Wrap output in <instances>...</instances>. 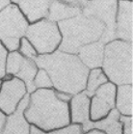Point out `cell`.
I'll return each mask as SVG.
<instances>
[{
	"instance_id": "6da1fadb",
	"label": "cell",
	"mask_w": 133,
	"mask_h": 134,
	"mask_svg": "<svg viewBox=\"0 0 133 134\" xmlns=\"http://www.w3.org/2000/svg\"><path fill=\"white\" fill-rule=\"evenodd\" d=\"M34 61L48 73L56 91L73 96L86 88L89 69L77 55L58 50L50 54L38 55Z\"/></svg>"
},
{
	"instance_id": "7a4b0ae2",
	"label": "cell",
	"mask_w": 133,
	"mask_h": 134,
	"mask_svg": "<svg viewBox=\"0 0 133 134\" xmlns=\"http://www.w3.org/2000/svg\"><path fill=\"white\" fill-rule=\"evenodd\" d=\"M25 119L42 132H49L70 124L69 102L61 99L56 90L37 89L29 94Z\"/></svg>"
},
{
	"instance_id": "3957f363",
	"label": "cell",
	"mask_w": 133,
	"mask_h": 134,
	"mask_svg": "<svg viewBox=\"0 0 133 134\" xmlns=\"http://www.w3.org/2000/svg\"><path fill=\"white\" fill-rule=\"evenodd\" d=\"M57 24L62 35L59 50L70 54L77 53L83 46L99 41L105 29L98 19L82 13Z\"/></svg>"
},
{
	"instance_id": "277c9868",
	"label": "cell",
	"mask_w": 133,
	"mask_h": 134,
	"mask_svg": "<svg viewBox=\"0 0 133 134\" xmlns=\"http://www.w3.org/2000/svg\"><path fill=\"white\" fill-rule=\"evenodd\" d=\"M102 70L115 85L132 84V43L113 40L104 46Z\"/></svg>"
},
{
	"instance_id": "5b68a950",
	"label": "cell",
	"mask_w": 133,
	"mask_h": 134,
	"mask_svg": "<svg viewBox=\"0 0 133 134\" xmlns=\"http://www.w3.org/2000/svg\"><path fill=\"white\" fill-rule=\"evenodd\" d=\"M25 36L41 55L54 52L62 41L58 24L48 19H42L28 25Z\"/></svg>"
},
{
	"instance_id": "8992f818",
	"label": "cell",
	"mask_w": 133,
	"mask_h": 134,
	"mask_svg": "<svg viewBox=\"0 0 133 134\" xmlns=\"http://www.w3.org/2000/svg\"><path fill=\"white\" fill-rule=\"evenodd\" d=\"M116 0H92L90 2L87 1L81 11L82 14L97 18L105 25L104 32L99 40L102 43H107L116 39Z\"/></svg>"
},
{
	"instance_id": "52a82bcc",
	"label": "cell",
	"mask_w": 133,
	"mask_h": 134,
	"mask_svg": "<svg viewBox=\"0 0 133 134\" xmlns=\"http://www.w3.org/2000/svg\"><path fill=\"white\" fill-rule=\"evenodd\" d=\"M117 86L106 82L97 88L90 98V120L93 122L105 119L113 109H115Z\"/></svg>"
},
{
	"instance_id": "ba28073f",
	"label": "cell",
	"mask_w": 133,
	"mask_h": 134,
	"mask_svg": "<svg viewBox=\"0 0 133 134\" xmlns=\"http://www.w3.org/2000/svg\"><path fill=\"white\" fill-rule=\"evenodd\" d=\"M28 22L18 6H7L0 11V40L9 38L21 39L26 33Z\"/></svg>"
},
{
	"instance_id": "9c48e42d",
	"label": "cell",
	"mask_w": 133,
	"mask_h": 134,
	"mask_svg": "<svg viewBox=\"0 0 133 134\" xmlns=\"http://www.w3.org/2000/svg\"><path fill=\"white\" fill-rule=\"evenodd\" d=\"M26 94V86L22 80L18 77L7 79L0 89V110L6 116L12 114Z\"/></svg>"
},
{
	"instance_id": "30bf717a",
	"label": "cell",
	"mask_w": 133,
	"mask_h": 134,
	"mask_svg": "<svg viewBox=\"0 0 133 134\" xmlns=\"http://www.w3.org/2000/svg\"><path fill=\"white\" fill-rule=\"evenodd\" d=\"M69 109L71 124L81 125L83 132L93 128V122L90 120V97L84 91L71 96Z\"/></svg>"
},
{
	"instance_id": "8fae6325",
	"label": "cell",
	"mask_w": 133,
	"mask_h": 134,
	"mask_svg": "<svg viewBox=\"0 0 133 134\" xmlns=\"http://www.w3.org/2000/svg\"><path fill=\"white\" fill-rule=\"evenodd\" d=\"M118 14L115 20L116 38L131 43L132 42V10L131 0H119L117 2Z\"/></svg>"
},
{
	"instance_id": "7c38bea8",
	"label": "cell",
	"mask_w": 133,
	"mask_h": 134,
	"mask_svg": "<svg viewBox=\"0 0 133 134\" xmlns=\"http://www.w3.org/2000/svg\"><path fill=\"white\" fill-rule=\"evenodd\" d=\"M29 102V94L19 102L16 109L6 117L5 125L2 134H29L31 125L27 122L24 116V110Z\"/></svg>"
},
{
	"instance_id": "4fadbf2b",
	"label": "cell",
	"mask_w": 133,
	"mask_h": 134,
	"mask_svg": "<svg viewBox=\"0 0 133 134\" xmlns=\"http://www.w3.org/2000/svg\"><path fill=\"white\" fill-rule=\"evenodd\" d=\"M104 43L100 41L83 46L77 51V57L88 69H97L102 66Z\"/></svg>"
},
{
	"instance_id": "5bb4252c",
	"label": "cell",
	"mask_w": 133,
	"mask_h": 134,
	"mask_svg": "<svg viewBox=\"0 0 133 134\" xmlns=\"http://www.w3.org/2000/svg\"><path fill=\"white\" fill-rule=\"evenodd\" d=\"M81 11L80 8L68 4L63 0H50L46 16L50 21L59 22L79 15Z\"/></svg>"
},
{
	"instance_id": "9a60e30c",
	"label": "cell",
	"mask_w": 133,
	"mask_h": 134,
	"mask_svg": "<svg viewBox=\"0 0 133 134\" xmlns=\"http://www.w3.org/2000/svg\"><path fill=\"white\" fill-rule=\"evenodd\" d=\"M132 84L119 85L116 90L115 109L123 116L133 115Z\"/></svg>"
},
{
	"instance_id": "2e32d148",
	"label": "cell",
	"mask_w": 133,
	"mask_h": 134,
	"mask_svg": "<svg viewBox=\"0 0 133 134\" xmlns=\"http://www.w3.org/2000/svg\"><path fill=\"white\" fill-rule=\"evenodd\" d=\"M50 0H21L19 6L28 20L34 22L40 18L46 16Z\"/></svg>"
},
{
	"instance_id": "e0dca14e",
	"label": "cell",
	"mask_w": 133,
	"mask_h": 134,
	"mask_svg": "<svg viewBox=\"0 0 133 134\" xmlns=\"http://www.w3.org/2000/svg\"><path fill=\"white\" fill-rule=\"evenodd\" d=\"M37 71H38V66H37L36 62L32 59L24 58V61L21 65L20 70L15 74V77L19 78L25 83L28 94H31L32 92L36 90L33 81L36 76Z\"/></svg>"
},
{
	"instance_id": "ac0fdd59",
	"label": "cell",
	"mask_w": 133,
	"mask_h": 134,
	"mask_svg": "<svg viewBox=\"0 0 133 134\" xmlns=\"http://www.w3.org/2000/svg\"><path fill=\"white\" fill-rule=\"evenodd\" d=\"M119 118L120 113L113 109L105 119L93 122V127L101 129L106 134H123V127Z\"/></svg>"
},
{
	"instance_id": "d6986e66",
	"label": "cell",
	"mask_w": 133,
	"mask_h": 134,
	"mask_svg": "<svg viewBox=\"0 0 133 134\" xmlns=\"http://www.w3.org/2000/svg\"><path fill=\"white\" fill-rule=\"evenodd\" d=\"M106 82H108V79L103 72L102 69H100V68L93 69L88 73L86 88H85L84 92L87 94L88 97L91 98L92 96L96 93L97 88H99L100 86Z\"/></svg>"
},
{
	"instance_id": "ffe728a7",
	"label": "cell",
	"mask_w": 133,
	"mask_h": 134,
	"mask_svg": "<svg viewBox=\"0 0 133 134\" xmlns=\"http://www.w3.org/2000/svg\"><path fill=\"white\" fill-rule=\"evenodd\" d=\"M24 61V57L16 51L10 52L6 56V63H5V73L7 74H15L19 71L21 65Z\"/></svg>"
},
{
	"instance_id": "44dd1931",
	"label": "cell",
	"mask_w": 133,
	"mask_h": 134,
	"mask_svg": "<svg viewBox=\"0 0 133 134\" xmlns=\"http://www.w3.org/2000/svg\"><path fill=\"white\" fill-rule=\"evenodd\" d=\"M33 83L35 89H50L53 87L48 73L43 69H40L37 71Z\"/></svg>"
},
{
	"instance_id": "7402d4cb",
	"label": "cell",
	"mask_w": 133,
	"mask_h": 134,
	"mask_svg": "<svg viewBox=\"0 0 133 134\" xmlns=\"http://www.w3.org/2000/svg\"><path fill=\"white\" fill-rule=\"evenodd\" d=\"M19 48H20V54L27 59L35 60L38 56V52L33 46V44L27 40L26 37H22L19 41Z\"/></svg>"
},
{
	"instance_id": "603a6c76",
	"label": "cell",
	"mask_w": 133,
	"mask_h": 134,
	"mask_svg": "<svg viewBox=\"0 0 133 134\" xmlns=\"http://www.w3.org/2000/svg\"><path fill=\"white\" fill-rule=\"evenodd\" d=\"M46 134H83V130H82L81 125L70 122V125H66L64 127L46 132Z\"/></svg>"
},
{
	"instance_id": "cb8c5ba5",
	"label": "cell",
	"mask_w": 133,
	"mask_h": 134,
	"mask_svg": "<svg viewBox=\"0 0 133 134\" xmlns=\"http://www.w3.org/2000/svg\"><path fill=\"white\" fill-rule=\"evenodd\" d=\"M120 122L123 127V134H133V120L132 116L120 115Z\"/></svg>"
},
{
	"instance_id": "d4e9b609",
	"label": "cell",
	"mask_w": 133,
	"mask_h": 134,
	"mask_svg": "<svg viewBox=\"0 0 133 134\" xmlns=\"http://www.w3.org/2000/svg\"><path fill=\"white\" fill-rule=\"evenodd\" d=\"M19 41L20 39H16V38H9V39H5L3 40L4 47L5 49H8L10 51H15L16 49L19 47Z\"/></svg>"
},
{
	"instance_id": "484cf974",
	"label": "cell",
	"mask_w": 133,
	"mask_h": 134,
	"mask_svg": "<svg viewBox=\"0 0 133 134\" xmlns=\"http://www.w3.org/2000/svg\"><path fill=\"white\" fill-rule=\"evenodd\" d=\"M7 51L3 44L0 43V78L5 76V63H6Z\"/></svg>"
},
{
	"instance_id": "4316f807",
	"label": "cell",
	"mask_w": 133,
	"mask_h": 134,
	"mask_svg": "<svg viewBox=\"0 0 133 134\" xmlns=\"http://www.w3.org/2000/svg\"><path fill=\"white\" fill-rule=\"evenodd\" d=\"M6 115L0 110V134L3 133V128L5 125V121H6Z\"/></svg>"
},
{
	"instance_id": "83f0119b",
	"label": "cell",
	"mask_w": 133,
	"mask_h": 134,
	"mask_svg": "<svg viewBox=\"0 0 133 134\" xmlns=\"http://www.w3.org/2000/svg\"><path fill=\"white\" fill-rule=\"evenodd\" d=\"M83 134H106V133L103 130H101V129L93 127V128H91V129H89V130L83 132Z\"/></svg>"
},
{
	"instance_id": "f1b7e54d",
	"label": "cell",
	"mask_w": 133,
	"mask_h": 134,
	"mask_svg": "<svg viewBox=\"0 0 133 134\" xmlns=\"http://www.w3.org/2000/svg\"><path fill=\"white\" fill-rule=\"evenodd\" d=\"M10 2H11V0H0V11H2L7 6H9Z\"/></svg>"
},
{
	"instance_id": "f546056e",
	"label": "cell",
	"mask_w": 133,
	"mask_h": 134,
	"mask_svg": "<svg viewBox=\"0 0 133 134\" xmlns=\"http://www.w3.org/2000/svg\"><path fill=\"white\" fill-rule=\"evenodd\" d=\"M14 1H15V2H20L21 0H14Z\"/></svg>"
},
{
	"instance_id": "4dcf8cb0",
	"label": "cell",
	"mask_w": 133,
	"mask_h": 134,
	"mask_svg": "<svg viewBox=\"0 0 133 134\" xmlns=\"http://www.w3.org/2000/svg\"><path fill=\"white\" fill-rule=\"evenodd\" d=\"M1 85H2V82L0 81V89H1Z\"/></svg>"
},
{
	"instance_id": "1f68e13d",
	"label": "cell",
	"mask_w": 133,
	"mask_h": 134,
	"mask_svg": "<svg viewBox=\"0 0 133 134\" xmlns=\"http://www.w3.org/2000/svg\"><path fill=\"white\" fill-rule=\"evenodd\" d=\"M90 1H92V0H90Z\"/></svg>"
}]
</instances>
